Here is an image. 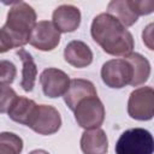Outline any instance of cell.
Segmentation results:
<instances>
[{
    "instance_id": "cell-1",
    "label": "cell",
    "mask_w": 154,
    "mask_h": 154,
    "mask_svg": "<svg viewBox=\"0 0 154 154\" xmlns=\"http://www.w3.org/2000/svg\"><path fill=\"white\" fill-rule=\"evenodd\" d=\"M93 40L109 55L125 57L134 49L132 34L108 13L97 14L90 26Z\"/></svg>"
},
{
    "instance_id": "cell-2",
    "label": "cell",
    "mask_w": 154,
    "mask_h": 154,
    "mask_svg": "<svg viewBox=\"0 0 154 154\" xmlns=\"http://www.w3.org/2000/svg\"><path fill=\"white\" fill-rule=\"evenodd\" d=\"M36 24L35 10L24 1H14L7 12L4 29L10 35L14 48H20L29 43L30 34Z\"/></svg>"
},
{
    "instance_id": "cell-3",
    "label": "cell",
    "mask_w": 154,
    "mask_h": 154,
    "mask_svg": "<svg viewBox=\"0 0 154 154\" xmlns=\"http://www.w3.org/2000/svg\"><path fill=\"white\" fill-rule=\"evenodd\" d=\"M153 136L148 130L142 128L124 131L116 143V154H153Z\"/></svg>"
},
{
    "instance_id": "cell-4",
    "label": "cell",
    "mask_w": 154,
    "mask_h": 154,
    "mask_svg": "<svg viewBox=\"0 0 154 154\" xmlns=\"http://www.w3.org/2000/svg\"><path fill=\"white\" fill-rule=\"evenodd\" d=\"M75 112V119L77 124L85 129H97L105 120V106L97 96H89L78 102Z\"/></svg>"
},
{
    "instance_id": "cell-5",
    "label": "cell",
    "mask_w": 154,
    "mask_h": 154,
    "mask_svg": "<svg viewBox=\"0 0 154 154\" xmlns=\"http://www.w3.org/2000/svg\"><path fill=\"white\" fill-rule=\"evenodd\" d=\"M26 126L38 135H53L61 126V117L58 109L51 105H36Z\"/></svg>"
},
{
    "instance_id": "cell-6",
    "label": "cell",
    "mask_w": 154,
    "mask_h": 154,
    "mask_svg": "<svg viewBox=\"0 0 154 154\" xmlns=\"http://www.w3.org/2000/svg\"><path fill=\"white\" fill-rule=\"evenodd\" d=\"M128 113L136 120H150L154 116V90L141 87L131 91L128 100Z\"/></svg>"
},
{
    "instance_id": "cell-7",
    "label": "cell",
    "mask_w": 154,
    "mask_h": 154,
    "mask_svg": "<svg viewBox=\"0 0 154 154\" xmlns=\"http://www.w3.org/2000/svg\"><path fill=\"white\" fill-rule=\"evenodd\" d=\"M102 82L113 89H120L131 83L132 70L130 64L123 59H111L101 67Z\"/></svg>"
},
{
    "instance_id": "cell-8",
    "label": "cell",
    "mask_w": 154,
    "mask_h": 154,
    "mask_svg": "<svg viewBox=\"0 0 154 154\" xmlns=\"http://www.w3.org/2000/svg\"><path fill=\"white\" fill-rule=\"evenodd\" d=\"M59 42H60V32L49 20L37 22L30 34V40H29V43L32 47L43 52L53 51L59 45Z\"/></svg>"
},
{
    "instance_id": "cell-9",
    "label": "cell",
    "mask_w": 154,
    "mask_h": 154,
    "mask_svg": "<svg viewBox=\"0 0 154 154\" xmlns=\"http://www.w3.org/2000/svg\"><path fill=\"white\" fill-rule=\"evenodd\" d=\"M42 91L47 97L55 99L63 96L70 84V77L60 69L48 67L40 75Z\"/></svg>"
},
{
    "instance_id": "cell-10",
    "label": "cell",
    "mask_w": 154,
    "mask_h": 154,
    "mask_svg": "<svg viewBox=\"0 0 154 154\" xmlns=\"http://www.w3.org/2000/svg\"><path fill=\"white\" fill-rule=\"evenodd\" d=\"M52 23L59 32H72L81 24V11L73 5H60L52 14Z\"/></svg>"
},
{
    "instance_id": "cell-11",
    "label": "cell",
    "mask_w": 154,
    "mask_h": 154,
    "mask_svg": "<svg viewBox=\"0 0 154 154\" xmlns=\"http://www.w3.org/2000/svg\"><path fill=\"white\" fill-rule=\"evenodd\" d=\"M89 96H97V93H96V89L93 82L88 79H83V78L71 79L66 93L63 95L66 106L71 111L76 108L79 101Z\"/></svg>"
},
{
    "instance_id": "cell-12",
    "label": "cell",
    "mask_w": 154,
    "mask_h": 154,
    "mask_svg": "<svg viewBox=\"0 0 154 154\" xmlns=\"http://www.w3.org/2000/svg\"><path fill=\"white\" fill-rule=\"evenodd\" d=\"M64 59L73 67H87L93 63V52L90 47L79 40L69 42L64 49Z\"/></svg>"
},
{
    "instance_id": "cell-13",
    "label": "cell",
    "mask_w": 154,
    "mask_h": 154,
    "mask_svg": "<svg viewBox=\"0 0 154 154\" xmlns=\"http://www.w3.org/2000/svg\"><path fill=\"white\" fill-rule=\"evenodd\" d=\"M81 149L84 154H106L108 150L106 132L100 128L85 130L81 136Z\"/></svg>"
},
{
    "instance_id": "cell-14",
    "label": "cell",
    "mask_w": 154,
    "mask_h": 154,
    "mask_svg": "<svg viewBox=\"0 0 154 154\" xmlns=\"http://www.w3.org/2000/svg\"><path fill=\"white\" fill-rule=\"evenodd\" d=\"M106 13L114 17L125 28L134 25L138 19V16L135 13V11L131 6V0H112V1H109L107 5Z\"/></svg>"
},
{
    "instance_id": "cell-15",
    "label": "cell",
    "mask_w": 154,
    "mask_h": 154,
    "mask_svg": "<svg viewBox=\"0 0 154 154\" xmlns=\"http://www.w3.org/2000/svg\"><path fill=\"white\" fill-rule=\"evenodd\" d=\"M124 59L130 64L132 70V79L130 85L137 87L148 81L150 76V64L147 58H144L140 53L131 52L130 54L125 55Z\"/></svg>"
},
{
    "instance_id": "cell-16",
    "label": "cell",
    "mask_w": 154,
    "mask_h": 154,
    "mask_svg": "<svg viewBox=\"0 0 154 154\" xmlns=\"http://www.w3.org/2000/svg\"><path fill=\"white\" fill-rule=\"evenodd\" d=\"M17 55L20 58L23 69H22V81H20V87L23 88L24 91L30 93L32 91L37 77V66L35 64V60L32 55L26 52L23 48L17 49Z\"/></svg>"
},
{
    "instance_id": "cell-17",
    "label": "cell",
    "mask_w": 154,
    "mask_h": 154,
    "mask_svg": "<svg viewBox=\"0 0 154 154\" xmlns=\"http://www.w3.org/2000/svg\"><path fill=\"white\" fill-rule=\"evenodd\" d=\"M36 105L37 103L31 99H28L25 96H17L11 105L7 114L13 122L28 125V122L32 116Z\"/></svg>"
},
{
    "instance_id": "cell-18",
    "label": "cell",
    "mask_w": 154,
    "mask_h": 154,
    "mask_svg": "<svg viewBox=\"0 0 154 154\" xmlns=\"http://www.w3.org/2000/svg\"><path fill=\"white\" fill-rule=\"evenodd\" d=\"M23 150V140L8 131L0 132V154H20Z\"/></svg>"
},
{
    "instance_id": "cell-19",
    "label": "cell",
    "mask_w": 154,
    "mask_h": 154,
    "mask_svg": "<svg viewBox=\"0 0 154 154\" xmlns=\"http://www.w3.org/2000/svg\"><path fill=\"white\" fill-rule=\"evenodd\" d=\"M16 76V65L10 60H0V85H10Z\"/></svg>"
},
{
    "instance_id": "cell-20",
    "label": "cell",
    "mask_w": 154,
    "mask_h": 154,
    "mask_svg": "<svg viewBox=\"0 0 154 154\" xmlns=\"http://www.w3.org/2000/svg\"><path fill=\"white\" fill-rule=\"evenodd\" d=\"M17 96V93L10 85H0V113H7Z\"/></svg>"
},
{
    "instance_id": "cell-21",
    "label": "cell",
    "mask_w": 154,
    "mask_h": 154,
    "mask_svg": "<svg viewBox=\"0 0 154 154\" xmlns=\"http://www.w3.org/2000/svg\"><path fill=\"white\" fill-rule=\"evenodd\" d=\"M131 6L137 16H147L154 11V1L153 0H131Z\"/></svg>"
},
{
    "instance_id": "cell-22",
    "label": "cell",
    "mask_w": 154,
    "mask_h": 154,
    "mask_svg": "<svg viewBox=\"0 0 154 154\" xmlns=\"http://www.w3.org/2000/svg\"><path fill=\"white\" fill-rule=\"evenodd\" d=\"M12 48H14V45H13L10 35L6 32V30L4 28H0V53L8 52Z\"/></svg>"
},
{
    "instance_id": "cell-23",
    "label": "cell",
    "mask_w": 154,
    "mask_h": 154,
    "mask_svg": "<svg viewBox=\"0 0 154 154\" xmlns=\"http://www.w3.org/2000/svg\"><path fill=\"white\" fill-rule=\"evenodd\" d=\"M29 154H49V153L47 150H45V149H35V150L30 152Z\"/></svg>"
}]
</instances>
